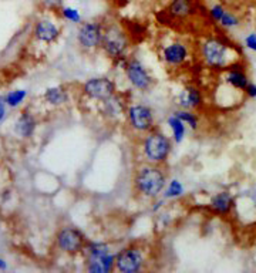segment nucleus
I'll return each instance as SVG.
<instances>
[{
  "mask_svg": "<svg viewBox=\"0 0 256 273\" xmlns=\"http://www.w3.org/2000/svg\"><path fill=\"white\" fill-rule=\"evenodd\" d=\"M164 198L165 199H174V198H180L184 195V185L182 182H180L178 179H171L168 184H166L165 189H164Z\"/></svg>",
  "mask_w": 256,
  "mask_h": 273,
  "instance_id": "nucleus-23",
  "label": "nucleus"
},
{
  "mask_svg": "<svg viewBox=\"0 0 256 273\" xmlns=\"http://www.w3.org/2000/svg\"><path fill=\"white\" fill-rule=\"evenodd\" d=\"M36 128V121L33 117L27 114V113H23L20 117H19V120H17V123H16V132L21 135L23 138H30V137L33 135V132H35Z\"/></svg>",
  "mask_w": 256,
  "mask_h": 273,
  "instance_id": "nucleus-19",
  "label": "nucleus"
},
{
  "mask_svg": "<svg viewBox=\"0 0 256 273\" xmlns=\"http://www.w3.org/2000/svg\"><path fill=\"white\" fill-rule=\"evenodd\" d=\"M104 20L81 21L77 30V43L86 53H94L101 47L104 34Z\"/></svg>",
  "mask_w": 256,
  "mask_h": 273,
  "instance_id": "nucleus-8",
  "label": "nucleus"
},
{
  "mask_svg": "<svg viewBox=\"0 0 256 273\" xmlns=\"http://www.w3.org/2000/svg\"><path fill=\"white\" fill-rule=\"evenodd\" d=\"M173 114H175L180 120H182V121L187 124L188 127H189L192 131H196L200 128V118H198V116L195 114L194 110L180 108L177 110V111H174Z\"/></svg>",
  "mask_w": 256,
  "mask_h": 273,
  "instance_id": "nucleus-22",
  "label": "nucleus"
},
{
  "mask_svg": "<svg viewBox=\"0 0 256 273\" xmlns=\"http://www.w3.org/2000/svg\"><path fill=\"white\" fill-rule=\"evenodd\" d=\"M223 81L238 91H245L246 86L250 83L249 77L245 71V66L241 62L234 63L226 70H223Z\"/></svg>",
  "mask_w": 256,
  "mask_h": 273,
  "instance_id": "nucleus-13",
  "label": "nucleus"
},
{
  "mask_svg": "<svg viewBox=\"0 0 256 273\" xmlns=\"http://www.w3.org/2000/svg\"><path fill=\"white\" fill-rule=\"evenodd\" d=\"M60 34V30L55 26L53 21L50 20H40L37 21L35 28V36L37 40L44 41V43H53L57 40Z\"/></svg>",
  "mask_w": 256,
  "mask_h": 273,
  "instance_id": "nucleus-17",
  "label": "nucleus"
},
{
  "mask_svg": "<svg viewBox=\"0 0 256 273\" xmlns=\"http://www.w3.org/2000/svg\"><path fill=\"white\" fill-rule=\"evenodd\" d=\"M165 13L174 20H185L196 14V3L195 0H171Z\"/></svg>",
  "mask_w": 256,
  "mask_h": 273,
  "instance_id": "nucleus-14",
  "label": "nucleus"
},
{
  "mask_svg": "<svg viewBox=\"0 0 256 273\" xmlns=\"http://www.w3.org/2000/svg\"><path fill=\"white\" fill-rule=\"evenodd\" d=\"M168 184L166 165L143 162L132 174V194L141 201H155Z\"/></svg>",
  "mask_w": 256,
  "mask_h": 273,
  "instance_id": "nucleus-1",
  "label": "nucleus"
},
{
  "mask_svg": "<svg viewBox=\"0 0 256 273\" xmlns=\"http://www.w3.org/2000/svg\"><path fill=\"white\" fill-rule=\"evenodd\" d=\"M141 152L146 162L165 165L173 152V140L164 131L154 128L141 140Z\"/></svg>",
  "mask_w": 256,
  "mask_h": 273,
  "instance_id": "nucleus-4",
  "label": "nucleus"
},
{
  "mask_svg": "<svg viewBox=\"0 0 256 273\" xmlns=\"http://www.w3.org/2000/svg\"><path fill=\"white\" fill-rule=\"evenodd\" d=\"M219 23H221V26L223 29L238 28V26H239V19H238L232 12H228V10H226V12L223 13V16H222Z\"/></svg>",
  "mask_w": 256,
  "mask_h": 273,
  "instance_id": "nucleus-26",
  "label": "nucleus"
},
{
  "mask_svg": "<svg viewBox=\"0 0 256 273\" xmlns=\"http://www.w3.org/2000/svg\"><path fill=\"white\" fill-rule=\"evenodd\" d=\"M166 199L165 198H162V199H155V204H154V206H153V212L154 213H155V212H158L159 209H161V208H162V206H164V202H165Z\"/></svg>",
  "mask_w": 256,
  "mask_h": 273,
  "instance_id": "nucleus-32",
  "label": "nucleus"
},
{
  "mask_svg": "<svg viewBox=\"0 0 256 273\" xmlns=\"http://www.w3.org/2000/svg\"><path fill=\"white\" fill-rule=\"evenodd\" d=\"M26 98V91L24 90H16V91H12L9 93L5 98L6 104H9L10 107H17L20 102H23V100Z\"/></svg>",
  "mask_w": 256,
  "mask_h": 273,
  "instance_id": "nucleus-24",
  "label": "nucleus"
},
{
  "mask_svg": "<svg viewBox=\"0 0 256 273\" xmlns=\"http://www.w3.org/2000/svg\"><path fill=\"white\" fill-rule=\"evenodd\" d=\"M131 39L128 32L117 21H105L104 23V34L100 50L110 59L111 62L128 56L131 48Z\"/></svg>",
  "mask_w": 256,
  "mask_h": 273,
  "instance_id": "nucleus-3",
  "label": "nucleus"
},
{
  "mask_svg": "<svg viewBox=\"0 0 256 273\" xmlns=\"http://www.w3.org/2000/svg\"><path fill=\"white\" fill-rule=\"evenodd\" d=\"M44 100L51 105H62L69 100V94H67V90L64 89L63 86H57V87L46 90Z\"/></svg>",
  "mask_w": 256,
  "mask_h": 273,
  "instance_id": "nucleus-21",
  "label": "nucleus"
},
{
  "mask_svg": "<svg viewBox=\"0 0 256 273\" xmlns=\"http://www.w3.org/2000/svg\"><path fill=\"white\" fill-rule=\"evenodd\" d=\"M191 59V48L187 41L175 39L161 47V60L166 68H182Z\"/></svg>",
  "mask_w": 256,
  "mask_h": 273,
  "instance_id": "nucleus-10",
  "label": "nucleus"
},
{
  "mask_svg": "<svg viewBox=\"0 0 256 273\" xmlns=\"http://www.w3.org/2000/svg\"><path fill=\"white\" fill-rule=\"evenodd\" d=\"M147 251L144 245L134 242L124 246L116 255V270L121 273H138L146 269Z\"/></svg>",
  "mask_w": 256,
  "mask_h": 273,
  "instance_id": "nucleus-6",
  "label": "nucleus"
},
{
  "mask_svg": "<svg viewBox=\"0 0 256 273\" xmlns=\"http://www.w3.org/2000/svg\"><path fill=\"white\" fill-rule=\"evenodd\" d=\"M234 205H235L234 197H232L228 191H221L211 197L208 206H209V209L215 212L216 215H223V216H225V215H229V213H231Z\"/></svg>",
  "mask_w": 256,
  "mask_h": 273,
  "instance_id": "nucleus-16",
  "label": "nucleus"
},
{
  "mask_svg": "<svg viewBox=\"0 0 256 273\" xmlns=\"http://www.w3.org/2000/svg\"><path fill=\"white\" fill-rule=\"evenodd\" d=\"M124 74L132 89L143 91V93L150 91L155 86V78L151 74V71L135 56L128 57L124 67Z\"/></svg>",
  "mask_w": 256,
  "mask_h": 273,
  "instance_id": "nucleus-7",
  "label": "nucleus"
},
{
  "mask_svg": "<svg viewBox=\"0 0 256 273\" xmlns=\"http://www.w3.org/2000/svg\"><path fill=\"white\" fill-rule=\"evenodd\" d=\"M127 108H128V104L125 102L123 96L118 93H116L110 98H107L105 101L100 102V107H98L100 114L110 123H116L123 117H125Z\"/></svg>",
  "mask_w": 256,
  "mask_h": 273,
  "instance_id": "nucleus-12",
  "label": "nucleus"
},
{
  "mask_svg": "<svg viewBox=\"0 0 256 273\" xmlns=\"http://www.w3.org/2000/svg\"><path fill=\"white\" fill-rule=\"evenodd\" d=\"M200 57L208 68L218 71H223L234 63L241 62L235 44L219 36H209L201 41Z\"/></svg>",
  "mask_w": 256,
  "mask_h": 273,
  "instance_id": "nucleus-2",
  "label": "nucleus"
},
{
  "mask_svg": "<svg viewBox=\"0 0 256 273\" xmlns=\"http://www.w3.org/2000/svg\"><path fill=\"white\" fill-rule=\"evenodd\" d=\"M245 96L248 97V98H256V84L255 83H249L248 86H246V89H245Z\"/></svg>",
  "mask_w": 256,
  "mask_h": 273,
  "instance_id": "nucleus-31",
  "label": "nucleus"
},
{
  "mask_svg": "<svg viewBox=\"0 0 256 273\" xmlns=\"http://www.w3.org/2000/svg\"><path fill=\"white\" fill-rule=\"evenodd\" d=\"M87 263V272L89 273H104V267L103 263H101V260H89V262H86Z\"/></svg>",
  "mask_w": 256,
  "mask_h": 273,
  "instance_id": "nucleus-29",
  "label": "nucleus"
},
{
  "mask_svg": "<svg viewBox=\"0 0 256 273\" xmlns=\"http://www.w3.org/2000/svg\"><path fill=\"white\" fill-rule=\"evenodd\" d=\"M5 102L2 98H0V121L3 120V117H5V114H6V108H5Z\"/></svg>",
  "mask_w": 256,
  "mask_h": 273,
  "instance_id": "nucleus-33",
  "label": "nucleus"
},
{
  "mask_svg": "<svg viewBox=\"0 0 256 273\" xmlns=\"http://www.w3.org/2000/svg\"><path fill=\"white\" fill-rule=\"evenodd\" d=\"M108 253H111V248L107 242L89 240L84 248L83 255L86 256V262H89V260H101Z\"/></svg>",
  "mask_w": 256,
  "mask_h": 273,
  "instance_id": "nucleus-18",
  "label": "nucleus"
},
{
  "mask_svg": "<svg viewBox=\"0 0 256 273\" xmlns=\"http://www.w3.org/2000/svg\"><path fill=\"white\" fill-rule=\"evenodd\" d=\"M245 44H246V47L250 48L252 51H255L256 53V33L249 34V36L245 39Z\"/></svg>",
  "mask_w": 256,
  "mask_h": 273,
  "instance_id": "nucleus-30",
  "label": "nucleus"
},
{
  "mask_svg": "<svg viewBox=\"0 0 256 273\" xmlns=\"http://www.w3.org/2000/svg\"><path fill=\"white\" fill-rule=\"evenodd\" d=\"M63 17L66 19V20L71 21V23H76V24H80L81 23V14L80 12L74 9V7H63L62 10Z\"/></svg>",
  "mask_w": 256,
  "mask_h": 273,
  "instance_id": "nucleus-25",
  "label": "nucleus"
},
{
  "mask_svg": "<svg viewBox=\"0 0 256 273\" xmlns=\"http://www.w3.org/2000/svg\"><path fill=\"white\" fill-rule=\"evenodd\" d=\"M0 267H2V269H5V267H6V263H5L2 259H0Z\"/></svg>",
  "mask_w": 256,
  "mask_h": 273,
  "instance_id": "nucleus-34",
  "label": "nucleus"
},
{
  "mask_svg": "<svg viewBox=\"0 0 256 273\" xmlns=\"http://www.w3.org/2000/svg\"><path fill=\"white\" fill-rule=\"evenodd\" d=\"M87 242H89V239L86 238V235L74 226H63L55 236L57 248L63 253L70 255V256L81 255Z\"/></svg>",
  "mask_w": 256,
  "mask_h": 273,
  "instance_id": "nucleus-9",
  "label": "nucleus"
},
{
  "mask_svg": "<svg viewBox=\"0 0 256 273\" xmlns=\"http://www.w3.org/2000/svg\"><path fill=\"white\" fill-rule=\"evenodd\" d=\"M166 124L169 125V128L173 131V138L174 143L181 144L185 138V134H187V128H185V123L180 120L175 114H171V116L166 118Z\"/></svg>",
  "mask_w": 256,
  "mask_h": 273,
  "instance_id": "nucleus-20",
  "label": "nucleus"
},
{
  "mask_svg": "<svg viewBox=\"0 0 256 273\" xmlns=\"http://www.w3.org/2000/svg\"><path fill=\"white\" fill-rule=\"evenodd\" d=\"M125 125L131 134L144 137L155 128L154 110L147 104H130L125 113Z\"/></svg>",
  "mask_w": 256,
  "mask_h": 273,
  "instance_id": "nucleus-5",
  "label": "nucleus"
},
{
  "mask_svg": "<svg viewBox=\"0 0 256 273\" xmlns=\"http://www.w3.org/2000/svg\"><path fill=\"white\" fill-rule=\"evenodd\" d=\"M154 2H157V0H154Z\"/></svg>",
  "mask_w": 256,
  "mask_h": 273,
  "instance_id": "nucleus-35",
  "label": "nucleus"
},
{
  "mask_svg": "<svg viewBox=\"0 0 256 273\" xmlns=\"http://www.w3.org/2000/svg\"><path fill=\"white\" fill-rule=\"evenodd\" d=\"M202 94L201 90L195 87L192 84L187 86L185 89L180 93L177 98V104L180 108L184 110H198L202 107Z\"/></svg>",
  "mask_w": 256,
  "mask_h": 273,
  "instance_id": "nucleus-15",
  "label": "nucleus"
},
{
  "mask_svg": "<svg viewBox=\"0 0 256 273\" xmlns=\"http://www.w3.org/2000/svg\"><path fill=\"white\" fill-rule=\"evenodd\" d=\"M81 93L90 101L103 102L117 93V86L108 77H93L84 83Z\"/></svg>",
  "mask_w": 256,
  "mask_h": 273,
  "instance_id": "nucleus-11",
  "label": "nucleus"
},
{
  "mask_svg": "<svg viewBox=\"0 0 256 273\" xmlns=\"http://www.w3.org/2000/svg\"><path fill=\"white\" fill-rule=\"evenodd\" d=\"M101 263H103L104 273L114 272L116 270V255H112V253L105 255L101 259Z\"/></svg>",
  "mask_w": 256,
  "mask_h": 273,
  "instance_id": "nucleus-27",
  "label": "nucleus"
},
{
  "mask_svg": "<svg viewBox=\"0 0 256 273\" xmlns=\"http://www.w3.org/2000/svg\"><path fill=\"white\" fill-rule=\"evenodd\" d=\"M225 12H226V9L222 6V5H214V6L209 9V16H211L212 20L219 23V20L222 19V16H223Z\"/></svg>",
  "mask_w": 256,
  "mask_h": 273,
  "instance_id": "nucleus-28",
  "label": "nucleus"
}]
</instances>
